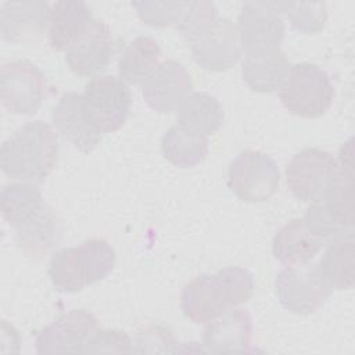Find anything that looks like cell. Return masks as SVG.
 <instances>
[{
    "instance_id": "3957f363",
    "label": "cell",
    "mask_w": 355,
    "mask_h": 355,
    "mask_svg": "<svg viewBox=\"0 0 355 355\" xmlns=\"http://www.w3.org/2000/svg\"><path fill=\"white\" fill-rule=\"evenodd\" d=\"M279 97L290 114L312 119L330 108L334 87L324 69L311 62H298L290 65Z\"/></svg>"
},
{
    "instance_id": "44dd1931",
    "label": "cell",
    "mask_w": 355,
    "mask_h": 355,
    "mask_svg": "<svg viewBox=\"0 0 355 355\" xmlns=\"http://www.w3.org/2000/svg\"><path fill=\"white\" fill-rule=\"evenodd\" d=\"M176 112L178 126L202 137L216 133L225 121L222 104L205 92L191 93Z\"/></svg>"
},
{
    "instance_id": "8fae6325",
    "label": "cell",
    "mask_w": 355,
    "mask_h": 355,
    "mask_svg": "<svg viewBox=\"0 0 355 355\" xmlns=\"http://www.w3.org/2000/svg\"><path fill=\"white\" fill-rule=\"evenodd\" d=\"M194 61L204 69L222 72L230 69L243 55L241 37L229 18L216 21L190 43Z\"/></svg>"
},
{
    "instance_id": "7402d4cb",
    "label": "cell",
    "mask_w": 355,
    "mask_h": 355,
    "mask_svg": "<svg viewBox=\"0 0 355 355\" xmlns=\"http://www.w3.org/2000/svg\"><path fill=\"white\" fill-rule=\"evenodd\" d=\"M64 226L54 209L46 207L26 225L15 230L18 247L28 255L42 258L54 250L62 239Z\"/></svg>"
},
{
    "instance_id": "6da1fadb",
    "label": "cell",
    "mask_w": 355,
    "mask_h": 355,
    "mask_svg": "<svg viewBox=\"0 0 355 355\" xmlns=\"http://www.w3.org/2000/svg\"><path fill=\"white\" fill-rule=\"evenodd\" d=\"M254 288V277L247 269L226 266L186 283L180 293V309L193 323L207 324L222 312L247 302Z\"/></svg>"
},
{
    "instance_id": "2e32d148",
    "label": "cell",
    "mask_w": 355,
    "mask_h": 355,
    "mask_svg": "<svg viewBox=\"0 0 355 355\" xmlns=\"http://www.w3.org/2000/svg\"><path fill=\"white\" fill-rule=\"evenodd\" d=\"M322 207L326 215L341 229H351L354 225V162L352 144L348 153L343 147L337 166L327 183L322 197Z\"/></svg>"
},
{
    "instance_id": "d6986e66",
    "label": "cell",
    "mask_w": 355,
    "mask_h": 355,
    "mask_svg": "<svg viewBox=\"0 0 355 355\" xmlns=\"http://www.w3.org/2000/svg\"><path fill=\"white\" fill-rule=\"evenodd\" d=\"M93 21L89 6L82 0H62L50 6L47 42L55 51H65Z\"/></svg>"
},
{
    "instance_id": "cb8c5ba5",
    "label": "cell",
    "mask_w": 355,
    "mask_h": 355,
    "mask_svg": "<svg viewBox=\"0 0 355 355\" xmlns=\"http://www.w3.org/2000/svg\"><path fill=\"white\" fill-rule=\"evenodd\" d=\"M44 207L42 193L31 183H10L1 190V215L14 230L31 222Z\"/></svg>"
},
{
    "instance_id": "5bb4252c",
    "label": "cell",
    "mask_w": 355,
    "mask_h": 355,
    "mask_svg": "<svg viewBox=\"0 0 355 355\" xmlns=\"http://www.w3.org/2000/svg\"><path fill=\"white\" fill-rule=\"evenodd\" d=\"M51 119L62 139L83 154L92 153L101 140L103 135L92 125L80 93H64L53 108Z\"/></svg>"
},
{
    "instance_id": "ac0fdd59",
    "label": "cell",
    "mask_w": 355,
    "mask_h": 355,
    "mask_svg": "<svg viewBox=\"0 0 355 355\" xmlns=\"http://www.w3.org/2000/svg\"><path fill=\"white\" fill-rule=\"evenodd\" d=\"M50 6L46 1H7L0 11V31L4 40L21 43L47 31Z\"/></svg>"
},
{
    "instance_id": "d4e9b609",
    "label": "cell",
    "mask_w": 355,
    "mask_h": 355,
    "mask_svg": "<svg viewBox=\"0 0 355 355\" xmlns=\"http://www.w3.org/2000/svg\"><path fill=\"white\" fill-rule=\"evenodd\" d=\"M159 58L161 47L158 42L150 36H137L125 47L119 57V78L130 85H141L157 68Z\"/></svg>"
},
{
    "instance_id": "1f68e13d",
    "label": "cell",
    "mask_w": 355,
    "mask_h": 355,
    "mask_svg": "<svg viewBox=\"0 0 355 355\" xmlns=\"http://www.w3.org/2000/svg\"><path fill=\"white\" fill-rule=\"evenodd\" d=\"M133 352H176L178 343L171 330L162 326H143L136 331Z\"/></svg>"
},
{
    "instance_id": "4316f807",
    "label": "cell",
    "mask_w": 355,
    "mask_h": 355,
    "mask_svg": "<svg viewBox=\"0 0 355 355\" xmlns=\"http://www.w3.org/2000/svg\"><path fill=\"white\" fill-rule=\"evenodd\" d=\"M161 151L164 158L175 166L191 168L201 164L208 155V140L175 125L164 133Z\"/></svg>"
},
{
    "instance_id": "277c9868",
    "label": "cell",
    "mask_w": 355,
    "mask_h": 355,
    "mask_svg": "<svg viewBox=\"0 0 355 355\" xmlns=\"http://www.w3.org/2000/svg\"><path fill=\"white\" fill-rule=\"evenodd\" d=\"M82 94L89 119L101 135L116 132L125 125L132 105L126 82L111 75L94 76Z\"/></svg>"
},
{
    "instance_id": "30bf717a",
    "label": "cell",
    "mask_w": 355,
    "mask_h": 355,
    "mask_svg": "<svg viewBox=\"0 0 355 355\" xmlns=\"http://www.w3.org/2000/svg\"><path fill=\"white\" fill-rule=\"evenodd\" d=\"M98 329L97 319L86 309H71L35 336L37 354L82 352L87 340Z\"/></svg>"
},
{
    "instance_id": "7a4b0ae2",
    "label": "cell",
    "mask_w": 355,
    "mask_h": 355,
    "mask_svg": "<svg viewBox=\"0 0 355 355\" xmlns=\"http://www.w3.org/2000/svg\"><path fill=\"white\" fill-rule=\"evenodd\" d=\"M58 159V140L53 128L32 121L15 130L0 148L1 171L17 180L42 184Z\"/></svg>"
},
{
    "instance_id": "f1b7e54d",
    "label": "cell",
    "mask_w": 355,
    "mask_h": 355,
    "mask_svg": "<svg viewBox=\"0 0 355 355\" xmlns=\"http://www.w3.org/2000/svg\"><path fill=\"white\" fill-rule=\"evenodd\" d=\"M189 1H133L140 21L153 28L175 26L182 19Z\"/></svg>"
},
{
    "instance_id": "5b68a950",
    "label": "cell",
    "mask_w": 355,
    "mask_h": 355,
    "mask_svg": "<svg viewBox=\"0 0 355 355\" xmlns=\"http://www.w3.org/2000/svg\"><path fill=\"white\" fill-rule=\"evenodd\" d=\"M280 184V172L273 158L262 151L245 150L227 168V186L245 202H262L273 197Z\"/></svg>"
},
{
    "instance_id": "8992f818",
    "label": "cell",
    "mask_w": 355,
    "mask_h": 355,
    "mask_svg": "<svg viewBox=\"0 0 355 355\" xmlns=\"http://www.w3.org/2000/svg\"><path fill=\"white\" fill-rule=\"evenodd\" d=\"M279 302L295 315H311L319 311L333 290L322 277L318 263L286 266L275 280Z\"/></svg>"
},
{
    "instance_id": "ba28073f",
    "label": "cell",
    "mask_w": 355,
    "mask_h": 355,
    "mask_svg": "<svg viewBox=\"0 0 355 355\" xmlns=\"http://www.w3.org/2000/svg\"><path fill=\"white\" fill-rule=\"evenodd\" d=\"M237 29L243 54H266L279 51L286 26L282 14L269 1H245L241 6Z\"/></svg>"
},
{
    "instance_id": "7c38bea8",
    "label": "cell",
    "mask_w": 355,
    "mask_h": 355,
    "mask_svg": "<svg viewBox=\"0 0 355 355\" xmlns=\"http://www.w3.org/2000/svg\"><path fill=\"white\" fill-rule=\"evenodd\" d=\"M140 86L147 105L159 114L178 111L193 92L189 72L173 60L159 62Z\"/></svg>"
},
{
    "instance_id": "9a60e30c",
    "label": "cell",
    "mask_w": 355,
    "mask_h": 355,
    "mask_svg": "<svg viewBox=\"0 0 355 355\" xmlns=\"http://www.w3.org/2000/svg\"><path fill=\"white\" fill-rule=\"evenodd\" d=\"M202 340L212 354H244L252 341V320L241 308H230L207 323Z\"/></svg>"
},
{
    "instance_id": "83f0119b",
    "label": "cell",
    "mask_w": 355,
    "mask_h": 355,
    "mask_svg": "<svg viewBox=\"0 0 355 355\" xmlns=\"http://www.w3.org/2000/svg\"><path fill=\"white\" fill-rule=\"evenodd\" d=\"M269 4L284 14L291 26L302 33H318L327 21L326 4L320 1H269Z\"/></svg>"
},
{
    "instance_id": "484cf974",
    "label": "cell",
    "mask_w": 355,
    "mask_h": 355,
    "mask_svg": "<svg viewBox=\"0 0 355 355\" xmlns=\"http://www.w3.org/2000/svg\"><path fill=\"white\" fill-rule=\"evenodd\" d=\"M47 273L51 284L60 293H76L85 286H90L87 265L79 245L54 252Z\"/></svg>"
},
{
    "instance_id": "ffe728a7",
    "label": "cell",
    "mask_w": 355,
    "mask_h": 355,
    "mask_svg": "<svg viewBox=\"0 0 355 355\" xmlns=\"http://www.w3.org/2000/svg\"><path fill=\"white\" fill-rule=\"evenodd\" d=\"M322 277L331 290H349L355 283V241L348 230L329 243L318 263Z\"/></svg>"
},
{
    "instance_id": "9c48e42d",
    "label": "cell",
    "mask_w": 355,
    "mask_h": 355,
    "mask_svg": "<svg viewBox=\"0 0 355 355\" xmlns=\"http://www.w3.org/2000/svg\"><path fill=\"white\" fill-rule=\"evenodd\" d=\"M337 159L320 148H304L286 166V183L290 193L302 202H320Z\"/></svg>"
},
{
    "instance_id": "4dcf8cb0",
    "label": "cell",
    "mask_w": 355,
    "mask_h": 355,
    "mask_svg": "<svg viewBox=\"0 0 355 355\" xmlns=\"http://www.w3.org/2000/svg\"><path fill=\"white\" fill-rule=\"evenodd\" d=\"M133 341L123 330L97 329L87 340L83 354H130Z\"/></svg>"
},
{
    "instance_id": "52a82bcc",
    "label": "cell",
    "mask_w": 355,
    "mask_h": 355,
    "mask_svg": "<svg viewBox=\"0 0 355 355\" xmlns=\"http://www.w3.org/2000/svg\"><path fill=\"white\" fill-rule=\"evenodd\" d=\"M44 73L25 60L11 61L0 71V100L11 114L33 115L46 97Z\"/></svg>"
},
{
    "instance_id": "603a6c76",
    "label": "cell",
    "mask_w": 355,
    "mask_h": 355,
    "mask_svg": "<svg viewBox=\"0 0 355 355\" xmlns=\"http://www.w3.org/2000/svg\"><path fill=\"white\" fill-rule=\"evenodd\" d=\"M288 69L290 62L282 50L266 54H251L244 55L241 78L251 90L270 93L282 87Z\"/></svg>"
},
{
    "instance_id": "f546056e",
    "label": "cell",
    "mask_w": 355,
    "mask_h": 355,
    "mask_svg": "<svg viewBox=\"0 0 355 355\" xmlns=\"http://www.w3.org/2000/svg\"><path fill=\"white\" fill-rule=\"evenodd\" d=\"M218 18V10L212 1H189L187 8L176 25V29L191 43L204 33Z\"/></svg>"
},
{
    "instance_id": "e0dca14e",
    "label": "cell",
    "mask_w": 355,
    "mask_h": 355,
    "mask_svg": "<svg viewBox=\"0 0 355 355\" xmlns=\"http://www.w3.org/2000/svg\"><path fill=\"white\" fill-rule=\"evenodd\" d=\"M326 244L327 241L304 218H295L276 232L272 241V254L280 263L297 266L311 262Z\"/></svg>"
},
{
    "instance_id": "4fadbf2b",
    "label": "cell",
    "mask_w": 355,
    "mask_h": 355,
    "mask_svg": "<svg viewBox=\"0 0 355 355\" xmlns=\"http://www.w3.org/2000/svg\"><path fill=\"white\" fill-rule=\"evenodd\" d=\"M112 54L114 39L110 26L93 18L86 31L65 50V61L73 73L92 76L110 64Z\"/></svg>"
}]
</instances>
